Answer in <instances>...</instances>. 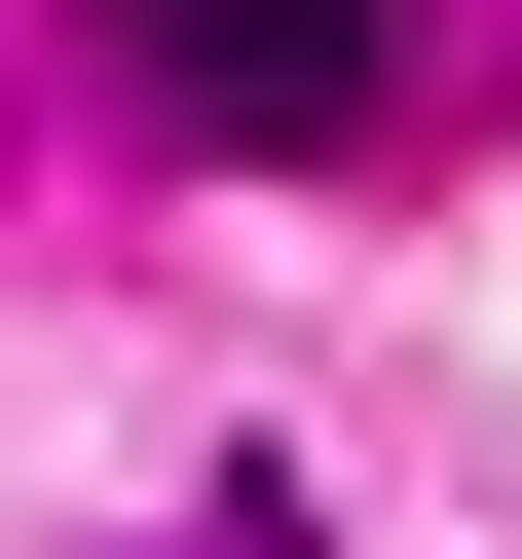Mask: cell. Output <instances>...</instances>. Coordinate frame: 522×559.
Here are the masks:
<instances>
[{"mask_svg":"<svg viewBox=\"0 0 522 559\" xmlns=\"http://www.w3.org/2000/svg\"><path fill=\"white\" fill-rule=\"evenodd\" d=\"M75 38H112L187 150H373V112H411V0H75Z\"/></svg>","mask_w":522,"mask_h":559,"instance_id":"6da1fadb","label":"cell"}]
</instances>
